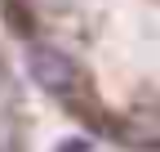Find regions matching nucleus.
I'll return each mask as SVG.
<instances>
[{
  "label": "nucleus",
  "mask_w": 160,
  "mask_h": 152,
  "mask_svg": "<svg viewBox=\"0 0 160 152\" xmlns=\"http://www.w3.org/2000/svg\"><path fill=\"white\" fill-rule=\"evenodd\" d=\"M27 67H31V81L45 85L49 94H67L76 85V63L58 49H31L27 54Z\"/></svg>",
  "instance_id": "1"
},
{
  "label": "nucleus",
  "mask_w": 160,
  "mask_h": 152,
  "mask_svg": "<svg viewBox=\"0 0 160 152\" xmlns=\"http://www.w3.org/2000/svg\"><path fill=\"white\" fill-rule=\"evenodd\" d=\"M53 152H89V139H62Z\"/></svg>",
  "instance_id": "2"
}]
</instances>
